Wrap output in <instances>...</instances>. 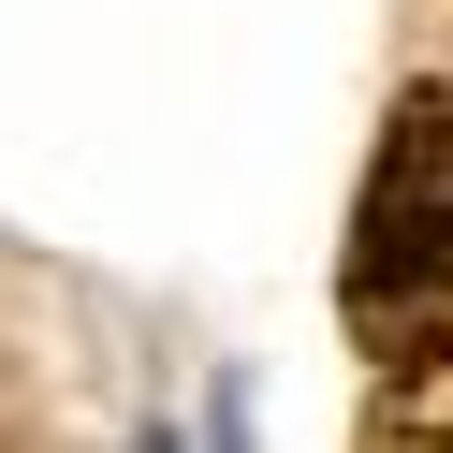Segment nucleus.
I'll return each instance as SVG.
<instances>
[{
  "label": "nucleus",
  "instance_id": "nucleus-1",
  "mask_svg": "<svg viewBox=\"0 0 453 453\" xmlns=\"http://www.w3.org/2000/svg\"><path fill=\"white\" fill-rule=\"evenodd\" d=\"M336 307L380 365L439 351L453 336V88H410L380 118V161L351 190V264H336Z\"/></svg>",
  "mask_w": 453,
  "mask_h": 453
},
{
  "label": "nucleus",
  "instance_id": "nucleus-2",
  "mask_svg": "<svg viewBox=\"0 0 453 453\" xmlns=\"http://www.w3.org/2000/svg\"><path fill=\"white\" fill-rule=\"evenodd\" d=\"M365 453H453V336L410 365H380V395H365Z\"/></svg>",
  "mask_w": 453,
  "mask_h": 453
}]
</instances>
